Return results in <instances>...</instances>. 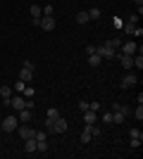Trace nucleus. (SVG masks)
Wrapping results in <instances>:
<instances>
[{
    "label": "nucleus",
    "mask_w": 143,
    "mask_h": 159,
    "mask_svg": "<svg viewBox=\"0 0 143 159\" xmlns=\"http://www.w3.org/2000/svg\"><path fill=\"white\" fill-rule=\"evenodd\" d=\"M0 126H2V131H5V133L17 131V126H19V119H17V114H7L5 119L0 121Z\"/></svg>",
    "instance_id": "obj_1"
},
{
    "label": "nucleus",
    "mask_w": 143,
    "mask_h": 159,
    "mask_svg": "<svg viewBox=\"0 0 143 159\" xmlns=\"http://www.w3.org/2000/svg\"><path fill=\"white\" fill-rule=\"evenodd\" d=\"M95 52L100 55V57H107V60H115V57H117V50H112L107 43H102V45H95Z\"/></svg>",
    "instance_id": "obj_2"
},
{
    "label": "nucleus",
    "mask_w": 143,
    "mask_h": 159,
    "mask_svg": "<svg viewBox=\"0 0 143 159\" xmlns=\"http://www.w3.org/2000/svg\"><path fill=\"white\" fill-rule=\"evenodd\" d=\"M67 128H69V124H67V119H62V114L57 116V119H53V131L50 133H67Z\"/></svg>",
    "instance_id": "obj_3"
},
{
    "label": "nucleus",
    "mask_w": 143,
    "mask_h": 159,
    "mask_svg": "<svg viewBox=\"0 0 143 159\" xmlns=\"http://www.w3.org/2000/svg\"><path fill=\"white\" fill-rule=\"evenodd\" d=\"M117 60H119V64H122V69H134V55H122V52H117Z\"/></svg>",
    "instance_id": "obj_4"
},
{
    "label": "nucleus",
    "mask_w": 143,
    "mask_h": 159,
    "mask_svg": "<svg viewBox=\"0 0 143 159\" xmlns=\"http://www.w3.org/2000/svg\"><path fill=\"white\" fill-rule=\"evenodd\" d=\"M24 105H26V98L24 95H12V100H10V107H12L14 112H19V109H24Z\"/></svg>",
    "instance_id": "obj_5"
},
{
    "label": "nucleus",
    "mask_w": 143,
    "mask_h": 159,
    "mask_svg": "<svg viewBox=\"0 0 143 159\" xmlns=\"http://www.w3.org/2000/svg\"><path fill=\"white\" fill-rule=\"evenodd\" d=\"M136 81H138V76L136 74H124L122 76V81H119V88H131V86H136Z\"/></svg>",
    "instance_id": "obj_6"
},
{
    "label": "nucleus",
    "mask_w": 143,
    "mask_h": 159,
    "mask_svg": "<svg viewBox=\"0 0 143 159\" xmlns=\"http://www.w3.org/2000/svg\"><path fill=\"white\" fill-rule=\"evenodd\" d=\"M122 55H136L138 52V45H136V40H126V43H122Z\"/></svg>",
    "instance_id": "obj_7"
},
{
    "label": "nucleus",
    "mask_w": 143,
    "mask_h": 159,
    "mask_svg": "<svg viewBox=\"0 0 143 159\" xmlns=\"http://www.w3.org/2000/svg\"><path fill=\"white\" fill-rule=\"evenodd\" d=\"M17 133L21 135V140H29V138H34V135H36V131H34V128H29L26 124H19V126H17Z\"/></svg>",
    "instance_id": "obj_8"
},
{
    "label": "nucleus",
    "mask_w": 143,
    "mask_h": 159,
    "mask_svg": "<svg viewBox=\"0 0 143 159\" xmlns=\"http://www.w3.org/2000/svg\"><path fill=\"white\" fill-rule=\"evenodd\" d=\"M38 26H41L43 31H55V17H45V14H43Z\"/></svg>",
    "instance_id": "obj_9"
},
{
    "label": "nucleus",
    "mask_w": 143,
    "mask_h": 159,
    "mask_svg": "<svg viewBox=\"0 0 143 159\" xmlns=\"http://www.w3.org/2000/svg\"><path fill=\"white\" fill-rule=\"evenodd\" d=\"M0 95H2V105L10 107V100H12V88H10V86H0Z\"/></svg>",
    "instance_id": "obj_10"
},
{
    "label": "nucleus",
    "mask_w": 143,
    "mask_h": 159,
    "mask_svg": "<svg viewBox=\"0 0 143 159\" xmlns=\"http://www.w3.org/2000/svg\"><path fill=\"white\" fill-rule=\"evenodd\" d=\"M31 116H34V114H31V109H26V107L17 112V119H19V124H29V121H31Z\"/></svg>",
    "instance_id": "obj_11"
},
{
    "label": "nucleus",
    "mask_w": 143,
    "mask_h": 159,
    "mask_svg": "<svg viewBox=\"0 0 143 159\" xmlns=\"http://www.w3.org/2000/svg\"><path fill=\"white\" fill-rule=\"evenodd\" d=\"M83 121H86V124H98V112L86 109V112H83Z\"/></svg>",
    "instance_id": "obj_12"
},
{
    "label": "nucleus",
    "mask_w": 143,
    "mask_h": 159,
    "mask_svg": "<svg viewBox=\"0 0 143 159\" xmlns=\"http://www.w3.org/2000/svg\"><path fill=\"white\" fill-rule=\"evenodd\" d=\"M83 131L88 133L91 138H98V135H100V126H98V124H86V128H83Z\"/></svg>",
    "instance_id": "obj_13"
},
{
    "label": "nucleus",
    "mask_w": 143,
    "mask_h": 159,
    "mask_svg": "<svg viewBox=\"0 0 143 159\" xmlns=\"http://www.w3.org/2000/svg\"><path fill=\"white\" fill-rule=\"evenodd\" d=\"M29 14H31V19H41L43 17V7L41 5H31L29 7Z\"/></svg>",
    "instance_id": "obj_14"
},
{
    "label": "nucleus",
    "mask_w": 143,
    "mask_h": 159,
    "mask_svg": "<svg viewBox=\"0 0 143 159\" xmlns=\"http://www.w3.org/2000/svg\"><path fill=\"white\" fill-rule=\"evenodd\" d=\"M19 79L24 81V83H29V81L34 79V71H31V69H24V66H21V71H19Z\"/></svg>",
    "instance_id": "obj_15"
},
{
    "label": "nucleus",
    "mask_w": 143,
    "mask_h": 159,
    "mask_svg": "<svg viewBox=\"0 0 143 159\" xmlns=\"http://www.w3.org/2000/svg\"><path fill=\"white\" fill-rule=\"evenodd\" d=\"M24 150H26L29 154H34V152H36V138H29V140H24Z\"/></svg>",
    "instance_id": "obj_16"
},
{
    "label": "nucleus",
    "mask_w": 143,
    "mask_h": 159,
    "mask_svg": "<svg viewBox=\"0 0 143 159\" xmlns=\"http://www.w3.org/2000/svg\"><path fill=\"white\" fill-rule=\"evenodd\" d=\"M100 60H102V57H100V55H98V52L88 55V64H91V66H100Z\"/></svg>",
    "instance_id": "obj_17"
},
{
    "label": "nucleus",
    "mask_w": 143,
    "mask_h": 159,
    "mask_svg": "<svg viewBox=\"0 0 143 159\" xmlns=\"http://www.w3.org/2000/svg\"><path fill=\"white\" fill-rule=\"evenodd\" d=\"M124 119H126V116H124L122 112H115V109H112V124H124Z\"/></svg>",
    "instance_id": "obj_18"
},
{
    "label": "nucleus",
    "mask_w": 143,
    "mask_h": 159,
    "mask_svg": "<svg viewBox=\"0 0 143 159\" xmlns=\"http://www.w3.org/2000/svg\"><path fill=\"white\" fill-rule=\"evenodd\" d=\"M76 21H79V24H88V21H91L88 12H79V14H76Z\"/></svg>",
    "instance_id": "obj_19"
},
{
    "label": "nucleus",
    "mask_w": 143,
    "mask_h": 159,
    "mask_svg": "<svg viewBox=\"0 0 143 159\" xmlns=\"http://www.w3.org/2000/svg\"><path fill=\"white\" fill-rule=\"evenodd\" d=\"M134 66H136L138 71L143 69V57H141V52H138V55H134Z\"/></svg>",
    "instance_id": "obj_20"
},
{
    "label": "nucleus",
    "mask_w": 143,
    "mask_h": 159,
    "mask_svg": "<svg viewBox=\"0 0 143 159\" xmlns=\"http://www.w3.org/2000/svg\"><path fill=\"white\" fill-rule=\"evenodd\" d=\"M134 119H136V121H143V105H138L136 109H134Z\"/></svg>",
    "instance_id": "obj_21"
},
{
    "label": "nucleus",
    "mask_w": 143,
    "mask_h": 159,
    "mask_svg": "<svg viewBox=\"0 0 143 159\" xmlns=\"http://www.w3.org/2000/svg\"><path fill=\"white\" fill-rule=\"evenodd\" d=\"M57 116H60V112H57L55 107H50V109L45 112V119H57Z\"/></svg>",
    "instance_id": "obj_22"
},
{
    "label": "nucleus",
    "mask_w": 143,
    "mask_h": 159,
    "mask_svg": "<svg viewBox=\"0 0 143 159\" xmlns=\"http://www.w3.org/2000/svg\"><path fill=\"white\" fill-rule=\"evenodd\" d=\"M107 45L112 48V50H119V45H122V40H119V38H110V40H107Z\"/></svg>",
    "instance_id": "obj_23"
},
{
    "label": "nucleus",
    "mask_w": 143,
    "mask_h": 159,
    "mask_svg": "<svg viewBox=\"0 0 143 159\" xmlns=\"http://www.w3.org/2000/svg\"><path fill=\"white\" fill-rule=\"evenodd\" d=\"M21 95H24V98H34V95H36V90H34V88H31V86H24V90H21Z\"/></svg>",
    "instance_id": "obj_24"
},
{
    "label": "nucleus",
    "mask_w": 143,
    "mask_h": 159,
    "mask_svg": "<svg viewBox=\"0 0 143 159\" xmlns=\"http://www.w3.org/2000/svg\"><path fill=\"white\" fill-rule=\"evenodd\" d=\"M100 121H102V124H112V112H102L100 114Z\"/></svg>",
    "instance_id": "obj_25"
},
{
    "label": "nucleus",
    "mask_w": 143,
    "mask_h": 159,
    "mask_svg": "<svg viewBox=\"0 0 143 159\" xmlns=\"http://www.w3.org/2000/svg\"><path fill=\"white\" fill-rule=\"evenodd\" d=\"M88 17H91V19H100V10H98V7H91V10H88Z\"/></svg>",
    "instance_id": "obj_26"
},
{
    "label": "nucleus",
    "mask_w": 143,
    "mask_h": 159,
    "mask_svg": "<svg viewBox=\"0 0 143 159\" xmlns=\"http://www.w3.org/2000/svg\"><path fill=\"white\" fill-rule=\"evenodd\" d=\"M24 86H26V83H24L21 79H17V83H14V88H12V90H14V93H21V90H24Z\"/></svg>",
    "instance_id": "obj_27"
},
{
    "label": "nucleus",
    "mask_w": 143,
    "mask_h": 159,
    "mask_svg": "<svg viewBox=\"0 0 143 159\" xmlns=\"http://www.w3.org/2000/svg\"><path fill=\"white\" fill-rule=\"evenodd\" d=\"M141 143H143V138H131V150H138V147H141Z\"/></svg>",
    "instance_id": "obj_28"
},
{
    "label": "nucleus",
    "mask_w": 143,
    "mask_h": 159,
    "mask_svg": "<svg viewBox=\"0 0 143 159\" xmlns=\"http://www.w3.org/2000/svg\"><path fill=\"white\" fill-rule=\"evenodd\" d=\"M34 138H36V143H43V140L48 138V133H43V131H36V135H34Z\"/></svg>",
    "instance_id": "obj_29"
},
{
    "label": "nucleus",
    "mask_w": 143,
    "mask_h": 159,
    "mask_svg": "<svg viewBox=\"0 0 143 159\" xmlns=\"http://www.w3.org/2000/svg\"><path fill=\"white\" fill-rule=\"evenodd\" d=\"M21 66H24V69H31V71H36V64H34L31 60H24V64H21Z\"/></svg>",
    "instance_id": "obj_30"
},
{
    "label": "nucleus",
    "mask_w": 143,
    "mask_h": 159,
    "mask_svg": "<svg viewBox=\"0 0 143 159\" xmlns=\"http://www.w3.org/2000/svg\"><path fill=\"white\" fill-rule=\"evenodd\" d=\"M53 12H55L53 5H45V7H43V14H45V17H53Z\"/></svg>",
    "instance_id": "obj_31"
},
{
    "label": "nucleus",
    "mask_w": 143,
    "mask_h": 159,
    "mask_svg": "<svg viewBox=\"0 0 143 159\" xmlns=\"http://www.w3.org/2000/svg\"><path fill=\"white\" fill-rule=\"evenodd\" d=\"M129 135H131V138H143L141 128H134V131H129Z\"/></svg>",
    "instance_id": "obj_32"
},
{
    "label": "nucleus",
    "mask_w": 143,
    "mask_h": 159,
    "mask_svg": "<svg viewBox=\"0 0 143 159\" xmlns=\"http://www.w3.org/2000/svg\"><path fill=\"white\" fill-rule=\"evenodd\" d=\"M131 36H134V38H141V36H143V29H141V26H136L134 31H131Z\"/></svg>",
    "instance_id": "obj_33"
},
{
    "label": "nucleus",
    "mask_w": 143,
    "mask_h": 159,
    "mask_svg": "<svg viewBox=\"0 0 143 159\" xmlns=\"http://www.w3.org/2000/svg\"><path fill=\"white\" fill-rule=\"evenodd\" d=\"M86 143H91V135L86 131H81V145H86Z\"/></svg>",
    "instance_id": "obj_34"
},
{
    "label": "nucleus",
    "mask_w": 143,
    "mask_h": 159,
    "mask_svg": "<svg viewBox=\"0 0 143 159\" xmlns=\"http://www.w3.org/2000/svg\"><path fill=\"white\" fill-rule=\"evenodd\" d=\"M126 21H129V24H134V26H138V14H131Z\"/></svg>",
    "instance_id": "obj_35"
},
{
    "label": "nucleus",
    "mask_w": 143,
    "mask_h": 159,
    "mask_svg": "<svg viewBox=\"0 0 143 159\" xmlns=\"http://www.w3.org/2000/svg\"><path fill=\"white\" fill-rule=\"evenodd\" d=\"M112 24H115L117 29H122V26H124V19H119V17H115V21H112Z\"/></svg>",
    "instance_id": "obj_36"
},
{
    "label": "nucleus",
    "mask_w": 143,
    "mask_h": 159,
    "mask_svg": "<svg viewBox=\"0 0 143 159\" xmlns=\"http://www.w3.org/2000/svg\"><path fill=\"white\" fill-rule=\"evenodd\" d=\"M79 109H81V112H86V109H88V102H86V100H81V102H79Z\"/></svg>",
    "instance_id": "obj_37"
},
{
    "label": "nucleus",
    "mask_w": 143,
    "mask_h": 159,
    "mask_svg": "<svg viewBox=\"0 0 143 159\" xmlns=\"http://www.w3.org/2000/svg\"><path fill=\"white\" fill-rule=\"evenodd\" d=\"M88 109H93V112H98V109H100V105H98V102H88Z\"/></svg>",
    "instance_id": "obj_38"
},
{
    "label": "nucleus",
    "mask_w": 143,
    "mask_h": 159,
    "mask_svg": "<svg viewBox=\"0 0 143 159\" xmlns=\"http://www.w3.org/2000/svg\"><path fill=\"white\" fill-rule=\"evenodd\" d=\"M45 131H48V133L53 131V119H45Z\"/></svg>",
    "instance_id": "obj_39"
},
{
    "label": "nucleus",
    "mask_w": 143,
    "mask_h": 159,
    "mask_svg": "<svg viewBox=\"0 0 143 159\" xmlns=\"http://www.w3.org/2000/svg\"><path fill=\"white\" fill-rule=\"evenodd\" d=\"M95 52V45H86V55H93Z\"/></svg>",
    "instance_id": "obj_40"
},
{
    "label": "nucleus",
    "mask_w": 143,
    "mask_h": 159,
    "mask_svg": "<svg viewBox=\"0 0 143 159\" xmlns=\"http://www.w3.org/2000/svg\"><path fill=\"white\" fill-rule=\"evenodd\" d=\"M134 2H136V5H138V7H143V0H134Z\"/></svg>",
    "instance_id": "obj_41"
},
{
    "label": "nucleus",
    "mask_w": 143,
    "mask_h": 159,
    "mask_svg": "<svg viewBox=\"0 0 143 159\" xmlns=\"http://www.w3.org/2000/svg\"><path fill=\"white\" fill-rule=\"evenodd\" d=\"M0 131H2V126H0Z\"/></svg>",
    "instance_id": "obj_42"
}]
</instances>
